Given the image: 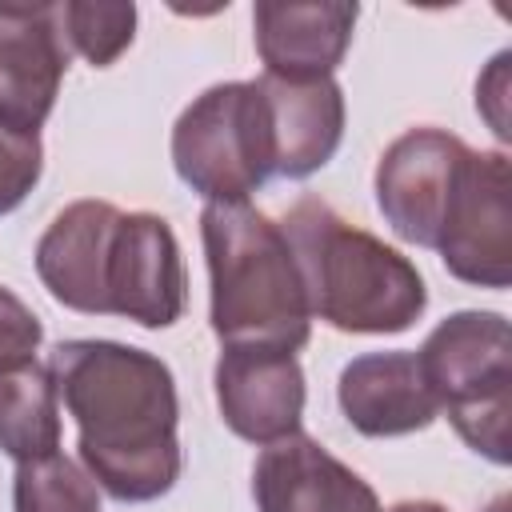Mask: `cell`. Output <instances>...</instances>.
Returning <instances> with one entry per match:
<instances>
[{
  "mask_svg": "<svg viewBox=\"0 0 512 512\" xmlns=\"http://www.w3.org/2000/svg\"><path fill=\"white\" fill-rule=\"evenodd\" d=\"M48 376L76 420L84 472L112 500L148 504L172 492L184 468L180 404L160 356L116 340H60Z\"/></svg>",
  "mask_w": 512,
  "mask_h": 512,
  "instance_id": "obj_1",
  "label": "cell"
},
{
  "mask_svg": "<svg viewBox=\"0 0 512 512\" xmlns=\"http://www.w3.org/2000/svg\"><path fill=\"white\" fill-rule=\"evenodd\" d=\"M280 228L300 264L308 308L324 324L360 336H392L420 320L428 288L416 264L348 224L324 200H296Z\"/></svg>",
  "mask_w": 512,
  "mask_h": 512,
  "instance_id": "obj_2",
  "label": "cell"
},
{
  "mask_svg": "<svg viewBox=\"0 0 512 512\" xmlns=\"http://www.w3.org/2000/svg\"><path fill=\"white\" fill-rule=\"evenodd\" d=\"M200 240L212 284L208 316L220 344L304 348L312 308L284 228L248 200L208 204L200 212Z\"/></svg>",
  "mask_w": 512,
  "mask_h": 512,
  "instance_id": "obj_3",
  "label": "cell"
},
{
  "mask_svg": "<svg viewBox=\"0 0 512 512\" xmlns=\"http://www.w3.org/2000/svg\"><path fill=\"white\" fill-rule=\"evenodd\" d=\"M420 372L460 440L492 464H508L512 348L500 312H452L416 352Z\"/></svg>",
  "mask_w": 512,
  "mask_h": 512,
  "instance_id": "obj_4",
  "label": "cell"
},
{
  "mask_svg": "<svg viewBox=\"0 0 512 512\" xmlns=\"http://www.w3.org/2000/svg\"><path fill=\"white\" fill-rule=\"evenodd\" d=\"M176 176L208 204H244L272 180V136L256 80L200 92L172 128Z\"/></svg>",
  "mask_w": 512,
  "mask_h": 512,
  "instance_id": "obj_5",
  "label": "cell"
},
{
  "mask_svg": "<svg viewBox=\"0 0 512 512\" xmlns=\"http://www.w3.org/2000/svg\"><path fill=\"white\" fill-rule=\"evenodd\" d=\"M436 252L444 268L476 288H508L512 280V164L504 152L464 156L448 200Z\"/></svg>",
  "mask_w": 512,
  "mask_h": 512,
  "instance_id": "obj_6",
  "label": "cell"
},
{
  "mask_svg": "<svg viewBox=\"0 0 512 512\" xmlns=\"http://www.w3.org/2000/svg\"><path fill=\"white\" fill-rule=\"evenodd\" d=\"M188 272L176 232L156 212H120L104 260V316L168 328L184 316Z\"/></svg>",
  "mask_w": 512,
  "mask_h": 512,
  "instance_id": "obj_7",
  "label": "cell"
},
{
  "mask_svg": "<svg viewBox=\"0 0 512 512\" xmlns=\"http://www.w3.org/2000/svg\"><path fill=\"white\" fill-rule=\"evenodd\" d=\"M468 144L444 128H408L376 164V204L388 228L420 248H436Z\"/></svg>",
  "mask_w": 512,
  "mask_h": 512,
  "instance_id": "obj_8",
  "label": "cell"
},
{
  "mask_svg": "<svg viewBox=\"0 0 512 512\" xmlns=\"http://www.w3.org/2000/svg\"><path fill=\"white\" fill-rule=\"evenodd\" d=\"M68 52L60 4H0V124L40 132L56 104Z\"/></svg>",
  "mask_w": 512,
  "mask_h": 512,
  "instance_id": "obj_9",
  "label": "cell"
},
{
  "mask_svg": "<svg viewBox=\"0 0 512 512\" xmlns=\"http://www.w3.org/2000/svg\"><path fill=\"white\" fill-rule=\"evenodd\" d=\"M216 408L224 424L252 444H276L300 432L304 420V372L296 352L228 344L212 372Z\"/></svg>",
  "mask_w": 512,
  "mask_h": 512,
  "instance_id": "obj_10",
  "label": "cell"
},
{
  "mask_svg": "<svg viewBox=\"0 0 512 512\" xmlns=\"http://www.w3.org/2000/svg\"><path fill=\"white\" fill-rule=\"evenodd\" d=\"M252 500L256 512H384L372 484L304 432L264 444L252 464Z\"/></svg>",
  "mask_w": 512,
  "mask_h": 512,
  "instance_id": "obj_11",
  "label": "cell"
},
{
  "mask_svg": "<svg viewBox=\"0 0 512 512\" xmlns=\"http://www.w3.org/2000/svg\"><path fill=\"white\" fill-rule=\"evenodd\" d=\"M360 8L344 0H260L252 8L256 52L264 76L280 80H324L336 72L352 44Z\"/></svg>",
  "mask_w": 512,
  "mask_h": 512,
  "instance_id": "obj_12",
  "label": "cell"
},
{
  "mask_svg": "<svg viewBox=\"0 0 512 512\" xmlns=\"http://www.w3.org/2000/svg\"><path fill=\"white\" fill-rule=\"evenodd\" d=\"M260 96L272 136V176L304 180L320 172L344 140V92L332 76L324 80H280L260 76Z\"/></svg>",
  "mask_w": 512,
  "mask_h": 512,
  "instance_id": "obj_13",
  "label": "cell"
},
{
  "mask_svg": "<svg viewBox=\"0 0 512 512\" xmlns=\"http://www.w3.org/2000/svg\"><path fill=\"white\" fill-rule=\"evenodd\" d=\"M336 400L344 420L360 436H408L424 432L440 404L420 372L416 352H368L344 364Z\"/></svg>",
  "mask_w": 512,
  "mask_h": 512,
  "instance_id": "obj_14",
  "label": "cell"
},
{
  "mask_svg": "<svg viewBox=\"0 0 512 512\" xmlns=\"http://www.w3.org/2000/svg\"><path fill=\"white\" fill-rule=\"evenodd\" d=\"M120 208L108 200H76L44 228L36 244V272L52 300L72 312L104 316V260Z\"/></svg>",
  "mask_w": 512,
  "mask_h": 512,
  "instance_id": "obj_15",
  "label": "cell"
},
{
  "mask_svg": "<svg viewBox=\"0 0 512 512\" xmlns=\"http://www.w3.org/2000/svg\"><path fill=\"white\" fill-rule=\"evenodd\" d=\"M0 452L16 464L60 452V396L48 364L20 360L0 368Z\"/></svg>",
  "mask_w": 512,
  "mask_h": 512,
  "instance_id": "obj_16",
  "label": "cell"
},
{
  "mask_svg": "<svg viewBox=\"0 0 512 512\" xmlns=\"http://www.w3.org/2000/svg\"><path fill=\"white\" fill-rule=\"evenodd\" d=\"M16 512H100L96 480L68 456L52 452L16 468L12 484Z\"/></svg>",
  "mask_w": 512,
  "mask_h": 512,
  "instance_id": "obj_17",
  "label": "cell"
},
{
  "mask_svg": "<svg viewBox=\"0 0 512 512\" xmlns=\"http://www.w3.org/2000/svg\"><path fill=\"white\" fill-rule=\"evenodd\" d=\"M64 40L80 52L92 68H108L128 52L136 36V4H92V0H64L60 4Z\"/></svg>",
  "mask_w": 512,
  "mask_h": 512,
  "instance_id": "obj_18",
  "label": "cell"
},
{
  "mask_svg": "<svg viewBox=\"0 0 512 512\" xmlns=\"http://www.w3.org/2000/svg\"><path fill=\"white\" fill-rule=\"evenodd\" d=\"M44 168L40 132H16L0 124V216L24 204V196L36 188Z\"/></svg>",
  "mask_w": 512,
  "mask_h": 512,
  "instance_id": "obj_19",
  "label": "cell"
},
{
  "mask_svg": "<svg viewBox=\"0 0 512 512\" xmlns=\"http://www.w3.org/2000/svg\"><path fill=\"white\" fill-rule=\"evenodd\" d=\"M44 340V324L40 316L12 292L0 284V368L32 360V352Z\"/></svg>",
  "mask_w": 512,
  "mask_h": 512,
  "instance_id": "obj_20",
  "label": "cell"
},
{
  "mask_svg": "<svg viewBox=\"0 0 512 512\" xmlns=\"http://www.w3.org/2000/svg\"><path fill=\"white\" fill-rule=\"evenodd\" d=\"M508 52H500L492 64H488V72L476 80V112L492 124V132L500 136V140H508L512 132H508V112H504V96H508Z\"/></svg>",
  "mask_w": 512,
  "mask_h": 512,
  "instance_id": "obj_21",
  "label": "cell"
},
{
  "mask_svg": "<svg viewBox=\"0 0 512 512\" xmlns=\"http://www.w3.org/2000/svg\"><path fill=\"white\" fill-rule=\"evenodd\" d=\"M388 512H448V508L436 504V500H400V504L388 508Z\"/></svg>",
  "mask_w": 512,
  "mask_h": 512,
  "instance_id": "obj_22",
  "label": "cell"
}]
</instances>
